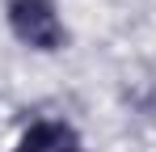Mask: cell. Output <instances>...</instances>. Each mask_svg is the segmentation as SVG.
I'll return each instance as SVG.
<instances>
[{"mask_svg":"<svg viewBox=\"0 0 156 152\" xmlns=\"http://www.w3.org/2000/svg\"><path fill=\"white\" fill-rule=\"evenodd\" d=\"M4 17H9L13 38H17L21 47H30V51L55 55V51L68 47V25L59 17L55 0H9Z\"/></svg>","mask_w":156,"mask_h":152,"instance_id":"6da1fadb","label":"cell"},{"mask_svg":"<svg viewBox=\"0 0 156 152\" xmlns=\"http://www.w3.org/2000/svg\"><path fill=\"white\" fill-rule=\"evenodd\" d=\"M13 152H84V139L68 118H34Z\"/></svg>","mask_w":156,"mask_h":152,"instance_id":"7a4b0ae2","label":"cell"}]
</instances>
